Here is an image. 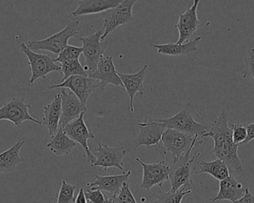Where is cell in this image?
<instances>
[{
  "label": "cell",
  "instance_id": "8",
  "mask_svg": "<svg viewBox=\"0 0 254 203\" xmlns=\"http://www.w3.org/2000/svg\"><path fill=\"white\" fill-rule=\"evenodd\" d=\"M31 106L25 102V98H14L6 103L0 108V122L9 121L16 127H19L25 121H29L33 123L43 125L41 121L34 119L30 115L28 110Z\"/></svg>",
  "mask_w": 254,
  "mask_h": 203
},
{
  "label": "cell",
  "instance_id": "2",
  "mask_svg": "<svg viewBox=\"0 0 254 203\" xmlns=\"http://www.w3.org/2000/svg\"><path fill=\"white\" fill-rule=\"evenodd\" d=\"M80 29V24L78 19H68L64 29L43 40L29 41L27 46L32 51H48L55 55H59L68 46L69 39L79 34Z\"/></svg>",
  "mask_w": 254,
  "mask_h": 203
},
{
  "label": "cell",
  "instance_id": "37",
  "mask_svg": "<svg viewBox=\"0 0 254 203\" xmlns=\"http://www.w3.org/2000/svg\"><path fill=\"white\" fill-rule=\"evenodd\" d=\"M74 203H87V200H86V196H85L84 189L83 188L80 189V192H79L77 198H75Z\"/></svg>",
  "mask_w": 254,
  "mask_h": 203
},
{
  "label": "cell",
  "instance_id": "24",
  "mask_svg": "<svg viewBox=\"0 0 254 203\" xmlns=\"http://www.w3.org/2000/svg\"><path fill=\"white\" fill-rule=\"evenodd\" d=\"M25 144V140H19L8 150L0 153V174L15 171L21 162L25 161L19 155L21 148Z\"/></svg>",
  "mask_w": 254,
  "mask_h": 203
},
{
  "label": "cell",
  "instance_id": "5",
  "mask_svg": "<svg viewBox=\"0 0 254 203\" xmlns=\"http://www.w3.org/2000/svg\"><path fill=\"white\" fill-rule=\"evenodd\" d=\"M20 51L28 58L31 72V78L28 82L29 86L35 83L38 79H46L48 74L53 71H58L61 74V65L57 64L50 55L36 53L25 43H21Z\"/></svg>",
  "mask_w": 254,
  "mask_h": 203
},
{
  "label": "cell",
  "instance_id": "26",
  "mask_svg": "<svg viewBox=\"0 0 254 203\" xmlns=\"http://www.w3.org/2000/svg\"><path fill=\"white\" fill-rule=\"evenodd\" d=\"M199 165V170L197 172L198 174H209L219 182L231 176L228 165L221 159H216L211 162L201 161Z\"/></svg>",
  "mask_w": 254,
  "mask_h": 203
},
{
  "label": "cell",
  "instance_id": "3",
  "mask_svg": "<svg viewBox=\"0 0 254 203\" xmlns=\"http://www.w3.org/2000/svg\"><path fill=\"white\" fill-rule=\"evenodd\" d=\"M155 120L162 123L167 129L175 130L193 137H198L201 144L204 143L201 138L210 130V124L201 123L195 120L188 107L168 119Z\"/></svg>",
  "mask_w": 254,
  "mask_h": 203
},
{
  "label": "cell",
  "instance_id": "7",
  "mask_svg": "<svg viewBox=\"0 0 254 203\" xmlns=\"http://www.w3.org/2000/svg\"><path fill=\"white\" fill-rule=\"evenodd\" d=\"M137 1L136 0H123L119 6L109 10L103 19L104 34L101 37L102 41L121 25L134 20L132 9Z\"/></svg>",
  "mask_w": 254,
  "mask_h": 203
},
{
  "label": "cell",
  "instance_id": "18",
  "mask_svg": "<svg viewBox=\"0 0 254 203\" xmlns=\"http://www.w3.org/2000/svg\"><path fill=\"white\" fill-rule=\"evenodd\" d=\"M131 175V171L124 172L120 175L100 176L96 174L95 182L87 183L86 186L91 187L90 190L104 191L111 196H116L120 193L124 185L128 182Z\"/></svg>",
  "mask_w": 254,
  "mask_h": 203
},
{
  "label": "cell",
  "instance_id": "38",
  "mask_svg": "<svg viewBox=\"0 0 254 203\" xmlns=\"http://www.w3.org/2000/svg\"><path fill=\"white\" fill-rule=\"evenodd\" d=\"M113 198L114 196H105V203H113Z\"/></svg>",
  "mask_w": 254,
  "mask_h": 203
},
{
  "label": "cell",
  "instance_id": "9",
  "mask_svg": "<svg viewBox=\"0 0 254 203\" xmlns=\"http://www.w3.org/2000/svg\"><path fill=\"white\" fill-rule=\"evenodd\" d=\"M58 88L69 89L70 92H73L83 105L86 106L90 95L95 92V89L99 88V83L89 76L74 75L59 84L52 85L49 89Z\"/></svg>",
  "mask_w": 254,
  "mask_h": 203
},
{
  "label": "cell",
  "instance_id": "20",
  "mask_svg": "<svg viewBox=\"0 0 254 203\" xmlns=\"http://www.w3.org/2000/svg\"><path fill=\"white\" fill-rule=\"evenodd\" d=\"M246 189L242 183L234 179L232 176L219 182V193L215 198H210L213 203L217 201H228L235 203L244 196Z\"/></svg>",
  "mask_w": 254,
  "mask_h": 203
},
{
  "label": "cell",
  "instance_id": "15",
  "mask_svg": "<svg viewBox=\"0 0 254 203\" xmlns=\"http://www.w3.org/2000/svg\"><path fill=\"white\" fill-rule=\"evenodd\" d=\"M89 77L98 81L101 91H104L110 84L124 87L123 83L116 71L113 56L101 57L96 70L89 74Z\"/></svg>",
  "mask_w": 254,
  "mask_h": 203
},
{
  "label": "cell",
  "instance_id": "35",
  "mask_svg": "<svg viewBox=\"0 0 254 203\" xmlns=\"http://www.w3.org/2000/svg\"><path fill=\"white\" fill-rule=\"evenodd\" d=\"M234 203H254V196L251 193L249 188H246L244 196Z\"/></svg>",
  "mask_w": 254,
  "mask_h": 203
},
{
  "label": "cell",
  "instance_id": "33",
  "mask_svg": "<svg viewBox=\"0 0 254 203\" xmlns=\"http://www.w3.org/2000/svg\"><path fill=\"white\" fill-rule=\"evenodd\" d=\"M243 77L244 79L252 77L254 80V48L251 49L249 56L246 60V65L243 71Z\"/></svg>",
  "mask_w": 254,
  "mask_h": 203
},
{
  "label": "cell",
  "instance_id": "13",
  "mask_svg": "<svg viewBox=\"0 0 254 203\" xmlns=\"http://www.w3.org/2000/svg\"><path fill=\"white\" fill-rule=\"evenodd\" d=\"M136 161L143 168V178L140 184L142 190L149 192L154 186H158L161 187L163 183L169 180L170 166L164 161L151 164L145 163L139 158H136Z\"/></svg>",
  "mask_w": 254,
  "mask_h": 203
},
{
  "label": "cell",
  "instance_id": "12",
  "mask_svg": "<svg viewBox=\"0 0 254 203\" xmlns=\"http://www.w3.org/2000/svg\"><path fill=\"white\" fill-rule=\"evenodd\" d=\"M127 150L123 144L119 147H110L107 144L98 142V147L95 153V161L92 167H101L107 171L110 168H116L125 172L123 167V159Z\"/></svg>",
  "mask_w": 254,
  "mask_h": 203
},
{
  "label": "cell",
  "instance_id": "34",
  "mask_svg": "<svg viewBox=\"0 0 254 203\" xmlns=\"http://www.w3.org/2000/svg\"><path fill=\"white\" fill-rule=\"evenodd\" d=\"M86 200L90 203H105V195L100 190H90L88 189L85 192Z\"/></svg>",
  "mask_w": 254,
  "mask_h": 203
},
{
  "label": "cell",
  "instance_id": "22",
  "mask_svg": "<svg viewBox=\"0 0 254 203\" xmlns=\"http://www.w3.org/2000/svg\"><path fill=\"white\" fill-rule=\"evenodd\" d=\"M43 116L42 124L49 131V135L53 137L59 130L60 122H61V95L57 94L53 101L43 107Z\"/></svg>",
  "mask_w": 254,
  "mask_h": 203
},
{
  "label": "cell",
  "instance_id": "32",
  "mask_svg": "<svg viewBox=\"0 0 254 203\" xmlns=\"http://www.w3.org/2000/svg\"><path fill=\"white\" fill-rule=\"evenodd\" d=\"M231 131H232L233 141L236 144L240 145V144L246 141L247 138V129L246 126L240 124H235L231 125Z\"/></svg>",
  "mask_w": 254,
  "mask_h": 203
},
{
  "label": "cell",
  "instance_id": "16",
  "mask_svg": "<svg viewBox=\"0 0 254 203\" xmlns=\"http://www.w3.org/2000/svg\"><path fill=\"white\" fill-rule=\"evenodd\" d=\"M61 95V113L60 128H64L71 122L80 117L81 113L87 111L86 106L83 105L80 100L73 92H65L63 89Z\"/></svg>",
  "mask_w": 254,
  "mask_h": 203
},
{
  "label": "cell",
  "instance_id": "27",
  "mask_svg": "<svg viewBox=\"0 0 254 203\" xmlns=\"http://www.w3.org/2000/svg\"><path fill=\"white\" fill-rule=\"evenodd\" d=\"M61 67V74H64L62 82L68 77L74 75L88 76L84 67L81 65L79 59H69L60 63Z\"/></svg>",
  "mask_w": 254,
  "mask_h": 203
},
{
  "label": "cell",
  "instance_id": "19",
  "mask_svg": "<svg viewBox=\"0 0 254 203\" xmlns=\"http://www.w3.org/2000/svg\"><path fill=\"white\" fill-rule=\"evenodd\" d=\"M148 65L146 64L140 71L134 74H123L118 72L124 87L126 89L127 95L129 98V110L131 113H134V98L136 94H140V97L143 98L144 94V83L146 71L147 69Z\"/></svg>",
  "mask_w": 254,
  "mask_h": 203
},
{
  "label": "cell",
  "instance_id": "6",
  "mask_svg": "<svg viewBox=\"0 0 254 203\" xmlns=\"http://www.w3.org/2000/svg\"><path fill=\"white\" fill-rule=\"evenodd\" d=\"M103 34L104 30L101 28L91 35L80 39L82 43L83 55L86 61L84 68L86 72L87 71L89 72L88 76L96 70L100 59L104 56V54L108 48L109 42L101 40Z\"/></svg>",
  "mask_w": 254,
  "mask_h": 203
},
{
  "label": "cell",
  "instance_id": "23",
  "mask_svg": "<svg viewBox=\"0 0 254 203\" xmlns=\"http://www.w3.org/2000/svg\"><path fill=\"white\" fill-rule=\"evenodd\" d=\"M201 41V37L198 36L193 40L183 44L170 43L166 44H152L151 46L155 48L158 53L170 56H181L196 52L198 50V44Z\"/></svg>",
  "mask_w": 254,
  "mask_h": 203
},
{
  "label": "cell",
  "instance_id": "29",
  "mask_svg": "<svg viewBox=\"0 0 254 203\" xmlns=\"http://www.w3.org/2000/svg\"><path fill=\"white\" fill-rule=\"evenodd\" d=\"M75 185L69 184L64 180L55 203H74Z\"/></svg>",
  "mask_w": 254,
  "mask_h": 203
},
{
  "label": "cell",
  "instance_id": "31",
  "mask_svg": "<svg viewBox=\"0 0 254 203\" xmlns=\"http://www.w3.org/2000/svg\"><path fill=\"white\" fill-rule=\"evenodd\" d=\"M113 203H137L128 183H125L120 193L114 196Z\"/></svg>",
  "mask_w": 254,
  "mask_h": 203
},
{
  "label": "cell",
  "instance_id": "4",
  "mask_svg": "<svg viewBox=\"0 0 254 203\" xmlns=\"http://www.w3.org/2000/svg\"><path fill=\"white\" fill-rule=\"evenodd\" d=\"M195 144H192V147L188 152L179 158H174L173 162L170 166L169 172V180L171 183V189L177 191L179 189L190 190L192 180V164L195 159L200 156L201 153H197L195 156L190 157L192 149Z\"/></svg>",
  "mask_w": 254,
  "mask_h": 203
},
{
  "label": "cell",
  "instance_id": "11",
  "mask_svg": "<svg viewBox=\"0 0 254 203\" xmlns=\"http://www.w3.org/2000/svg\"><path fill=\"white\" fill-rule=\"evenodd\" d=\"M86 113V112L81 113L78 119L61 129H62L72 141L77 144H80L83 147V150L86 153L88 162L92 165L95 163L96 159H95V155L89 149V145H88V140L95 139V135L89 131L85 123L84 116Z\"/></svg>",
  "mask_w": 254,
  "mask_h": 203
},
{
  "label": "cell",
  "instance_id": "28",
  "mask_svg": "<svg viewBox=\"0 0 254 203\" xmlns=\"http://www.w3.org/2000/svg\"><path fill=\"white\" fill-rule=\"evenodd\" d=\"M191 193L192 191L190 189H179L177 191L170 189L167 192H161L158 194H154V203H182L185 196Z\"/></svg>",
  "mask_w": 254,
  "mask_h": 203
},
{
  "label": "cell",
  "instance_id": "1",
  "mask_svg": "<svg viewBox=\"0 0 254 203\" xmlns=\"http://www.w3.org/2000/svg\"><path fill=\"white\" fill-rule=\"evenodd\" d=\"M209 138L214 141L211 151L214 156L223 161L230 170L242 172L243 167L239 157V145L233 141L232 131L228 126V116L225 112L210 124V130L203 135L201 140L204 143L208 141Z\"/></svg>",
  "mask_w": 254,
  "mask_h": 203
},
{
  "label": "cell",
  "instance_id": "25",
  "mask_svg": "<svg viewBox=\"0 0 254 203\" xmlns=\"http://www.w3.org/2000/svg\"><path fill=\"white\" fill-rule=\"evenodd\" d=\"M48 148L56 156L68 155L77 147V143L71 139L60 128L58 133L51 137L50 141L47 144Z\"/></svg>",
  "mask_w": 254,
  "mask_h": 203
},
{
  "label": "cell",
  "instance_id": "14",
  "mask_svg": "<svg viewBox=\"0 0 254 203\" xmlns=\"http://www.w3.org/2000/svg\"><path fill=\"white\" fill-rule=\"evenodd\" d=\"M199 2V0H194L192 5L185 13L179 15V21L176 25L179 33V40L176 44L188 43L196 34L201 24L197 14Z\"/></svg>",
  "mask_w": 254,
  "mask_h": 203
},
{
  "label": "cell",
  "instance_id": "21",
  "mask_svg": "<svg viewBox=\"0 0 254 203\" xmlns=\"http://www.w3.org/2000/svg\"><path fill=\"white\" fill-rule=\"evenodd\" d=\"M122 0H83L79 1L71 14L74 17L109 11L119 5Z\"/></svg>",
  "mask_w": 254,
  "mask_h": 203
},
{
  "label": "cell",
  "instance_id": "36",
  "mask_svg": "<svg viewBox=\"0 0 254 203\" xmlns=\"http://www.w3.org/2000/svg\"><path fill=\"white\" fill-rule=\"evenodd\" d=\"M246 129H247V138H246V141L243 143L244 145H246L248 143L254 139V122L247 125Z\"/></svg>",
  "mask_w": 254,
  "mask_h": 203
},
{
  "label": "cell",
  "instance_id": "17",
  "mask_svg": "<svg viewBox=\"0 0 254 203\" xmlns=\"http://www.w3.org/2000/svg\"><path fill=\"white\" fill-rule=\"evenodd\" d=\"M138 127L140 132L134 139V144L137 147L159 145L163 134L167 130L162 123L157 122L155 119H149L146 122L139 123Z\"/></svg>",
  "mask_w": 254,
  "mask_h": 203
},
{
  "label": "cell",
  "instance_id": "10",
  "mask_svg": "<svg viewBox=\"0 0 254 203\" xmlns=\"http://www.w3.org/2000/svg\"><path fill=\"white\" fill-rule=\"evenodd\" d=\"M161 141L166 150L173 155V159L186 153L192 144H201L198 137H193L172 129L166 130Z\"/></svg>",
  "mask_w": 254,
  "mask_h": 203
},
{
  "label": "cell",
  "instance_id": "30",
  "mask_svg": "<svg viewBox=\"0 0 254 203\" xmlns=\"http://www.w3.org/2000/svg\"><path fill=\"white\" fill-rule=\"evenodd\" d=\"M82 53V47L68 45V46L58 55V58H55V62L61 63L66 60L79 59Z\"/></svg>",
  "mask_w": 254,
  "mask_h": 203
}]
</instances>
